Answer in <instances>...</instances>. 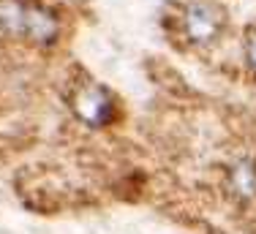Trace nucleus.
<instances>
[{
    "label": "nucleus",
    "instance_id": "nucleus-1",
    "mask_svg": "<svg viewBox=\"0 0 256 234\" xmlns=\"http://www.w3.org/2000/svg\"><path fill=\"white\" fill-rule=\"evenodd\" d=\"M221 11L210 3V0H194L186 8V33L191 41L196 44H204V41H212L221 30Z\"/></svg>",
    "mask_w": 256,
    "mask_h": 234
},
{
    "label": "nucleus",
    "instance_id": "nucleus-2",
    "mask_svg": "<svg viewBox=\"0 0 256 234\" xmlns=\"http://www.w3.org/2000/svg\"><path fill=\"white\" fill-rule=\"evenodd\" d=\"M76 112L88 126H106L114 117V101L104 88H88L76 96Z\"/></svg>",
    "mask_w": 256,
    "mask_h": 234
},
{
    "label": "nucleus",
    "instance_id": "nucleus-3",
    "mask_svg": "<svg viewBox=\"0 0 256 234\" xmlns=\"http://www.w3.org/2000/svg\"><path fill=\"white\" fill-rule=\"evenodd\" d=\"M60 24L54 20V14L50 8L38 3H28L25 6V20H22V38H30L36 44H52L58 38Z\"/></svg>",
    "mask_w": 256,
    "mask_h": 234
},
{
    "label": "nucleus",
    "instance_id": "nucleus-4",
    "mask_svg": "<svg viewBox=\"0 0 256 234\" xmlns=\"http://www.w3.org/2000/svg\"><path fill=\"white\" fill-rule=\"evenodd\" d=\"M25 6L28 3H22V0H0V30L11 36H22Z\"/></svg>",
    "mask_w": 256,
    "mask_h": 234
},
{
    "label": "nucleus",
    "instance_id": "nucleus-5",
    "mask_svg": "<svg viewBox=\"0 0 256 234\" xmlns=\"http://www.w3.org/2000/svg\"><path fill=\"white\" fill-rule=\"evenodd\" d=\"M229 182L240 196H254L256 194V166H254V161H240V164L232 166Z\"/></svg>",
    "mask_w": 256,
    "mask_h": 234
},
{
    "label": "nucleus",
    "instance_id": "nucleus-6",
    "mask_svg": "<svg viewBox=\"0 0 256 234\" xmlns=\"http://www.w3.org/2000/svg\"><path fill=\"white\" fill-rule=\"evenodd\" d=\"M246 60L256 71V30H251V36H248V41H246Z\"/></svg>",
    "mask_w": 256,
    "mask_h": 234
}]
</instances>
